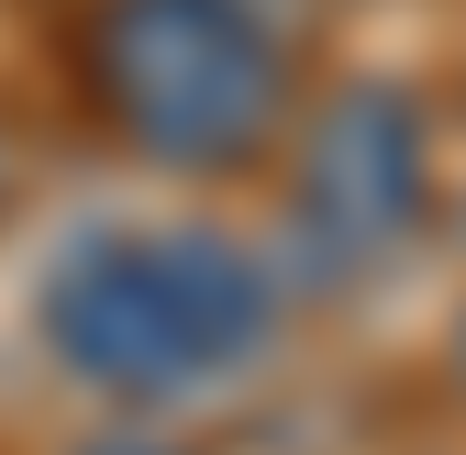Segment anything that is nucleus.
I'll return each mask as SVG.
<instances>
[{
  "label": "nucleus",
  "mask_w": 466,
  "mask_h": 455,
  "mask_svg": "<svg viewBox=\"0 0 466 455\" xmlns=\"http://www.w3.org/2000/svg\"><path fill=\"white\" fill-rule=\"evenodd\" d=\"M289 333V278L233 222H89L34 278V356L100 411H189L256 378Z\"/></svg>",
  "instance_id": "1"
},
{
  "label": "nucleus",
  "mask_w": 466,
  "mask_h": 455,
  "mask_svg": "<svg viewBox=\"0 0 466 455\" xmlns=\"http://www.w3.org/2000/svg\"><path fill=\"white\" fill-rule=\"evenodd\" d=\"M67 100L145 178L233 189L300 123V45L278 0H78Z\"/></svg>",
  "instance_id": "2"
},
{
  "label": "nucleus",
  "mask_w": 466,
  "mask_h": 455,
  "mask_svg": "<svg viewBox=\"0 0 466 455\" xmlns=\"http://www.w3.org/2000/svg\"><path fill=\"white\" fill-rule=\"evenodd\" d=\"M278 222L322 289H378L433 234V100L411 78H344L278 145Z\"/></svg>",
  "instance_id": "3"
},
{
  "label": "nucleus",
  "mask_w": 466,
  "mask_h": 455,
  "mask_svg": "<svg viewBox=\"0 0 466 455\" xmlns=\"http://www.w3.org/2000/svg\"><path fill=\"white\" fill-rule=\"evenodd\" d=\"M23 178H34V167H23V134H12V111H0V222L23 211Z\"/></svg>",
  "instance_id": "4"
},
{
  "label": "nucleus",
  "mask_w": 466,
  "mask_h": 455,
  "mask_svg": "<svg viewBox=\"0 0 466 455\" xmlns=\"http://www.w3.org/2000/svg\"><path fill=\"white\" fill-rule=\"evenodd\" d=\"M444 400L466 411V300H455V322H444Z\"/></svg>",
  "instance_id": "5"
}]
</instances>
